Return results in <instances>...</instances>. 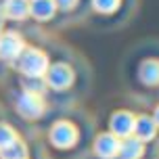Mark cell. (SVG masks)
I'll use <instances>...</instances> for the list:
<instances>
[{
  "label": "cell",
  "instance_id": "1",
  "mask_svg": "<svg viewBox=\"0 0 159 159\" xmlns=\"http://www.w3.org/2000/svg\"><path fill=\"white\" fill-rule=\"evenodd\" d=\"M17 65H19V71L27 78H42L48 71V57L40 48H27L19 55Z\"/></svg>",
  "mask_w": 159,
  "mask_h": 159
},
{
  "label": "cell",
  "instance_id": "2",
  "mask_svg": "<svg viewBox=\"0 0 159 159\" xmlns=\"http://www.w3.org/2000/svg\"><path fill=\"white\" fill-rule=\"evenodd\" d=\"M50 143L59 149H69L78 143V128L71 121H57L50 128Z\"/></svg>",
  "mask_w": 159,
  "mask_h": 159
},
{
  "label": "cell",
  "instance_id": "3",
  "mask_svg": "<svg viewBox=\"0 0 159 159\" xmlns=\"http://www.w3.org/2000/svg\"><path fill=\"white\" fill-rule=\"evenodd\" d=\"M75 80V73L69 65L65 63H57V65H48L46 71V86L55 88V90H65L69 88Z\"/></svg>",
  "mask_w": 159,
  "mask_h": 159
},
{
  "label": "cell",
  "instance_id": "4",
  "mask_svg": "<svg viewBox=\"0 0 159 159\" xmlns=\"http://www.w3.org/2000/svg\"><path fill=\"white\" fill-rule=\"evenodd\" d=\"M23 50H25V42L21 38V34L17 32L0 34V59L2 61H17Z\"/></svg>",
  "mask_w": 159,
  "mask_h": 159
},
{
  "label": "cell",
  "instance_id": "5",
  "mask_svg": "<svg viewBox=\"0 0 159 159\" xmlns=\"http://www.w3.org/2000/svg\"><path fill=\"white\" fill-rule=\"evenodd\" d=\"M44 101H42V96L38 94H32V92H23V94L17 98V111L19 115H23L27 119H36L40 117L42 113H44Z\"/></svg>",
  "mask_w": 159,
  "mask_h": 159
},
{
  "label": "cell",
  "instance_id": "6",
  "mask_svg": "<svg viewBox=\"0 0 159 159\" xmlns=\"http://www.w3.org/2000/svg\"><path fill=\"white\" fill-rule=\"evenodd\" d=\"M134 121H136V117L130 111H115L111 115V121H109L111 134L117 136L119 140H121V138H128V136H132V134H134Z\"/></svg>",
  "mask_w": 159,
  "mask_h": 159
},
{
  "label": "cell",
  "instance_id": "7",
  "mask_svg": "<svg viewBox=\"0 0 159 159\" xmlns=\"http://www.w3.org/2000/svg\"><path fill=\"white\" fill-rule=\"evenodd\" d=\"M94 153L101 159H113L117 157L119 153V138L113 136L111 132L109 134H98L94 140Z\"/></svg>",
  "mask_w": 159,
  "mask_h": 159
},
{
  "label": "cell",
  "instance_id": "8",
  "mask_svg": "<svg viewBox=\"0 0 159 159\" xmlns=\"http://www.w3.org/2000/svg\"><path fill=\"white\" fill-rule=\"evenodd\" d=\"M144 153V143L143 140H138L134 134L124 138V140H119V153L117 157L121 159H140Z\"/></svg>",
  "mask_w": 159,
  "mask_h": 159
},
{
  "label": "cell",
  "instance_id": "9",
  "mask_svg": "<svg viewBox=\"0 0 159 159\" xmlns=\"http://www.w3.org/2000/svg\"><path fill=\"white\" fill-rule=\"evenodd\" d=\"M157 130H159V128L155 126L153 117H149V115H140V117H136V121H134V136L138 138V140H143V143L153 140L155 134H157Z\"/></svg>",
  "mask_w": 159,
  "mask_h": 159
},
{
  "label": "cell",
  "instance_id": "10",
  "mask_svg": "<svg viewBox=\"0 0 159 159\" xmlns=\"http://www.w3.org/2000/svg\"><path fill=\"white\" fill-rule=\"evenodd\" d=\"M57 13L55 0H30V15L38 21H48Z\"/></svg>",
  "mask_w": 159,
  "mask_h": 159
},
{
  "label": "cell",
  "instance_id": "11",
  "mask_svg": "<svg viewBox=\"0 0 159 159\" xmlns=\"http://www.w3.org/2000/svg\"><path fill=\"white\" fill-rule=\"evenodd\" d=\"M138 78L147 86H157L159 84V59H147L143 61L138 69Z\"/></svg>",
  "mask_w": 159,
  "mask_h": 159
},
{
  "label": "cell",
  "instance_id": "12",
  "mask_svg": "<svg viewBox=\"0 0 159 159\" xmlns=\"http://www.w3.org/2000/svg\"><path fill=\"white\" fill-rule=\"evenodd\" d=\"M30 15V0H7L4 2V17L21 21Z\"/></svg>",
  "mask_w": 159,
  "mask_h": 159
},
{
  "label": "cell",
  "instance_id": "13",
  "mask_svg": "<svg viewBox=\"0 0 159 159\" xmlns=\"http://www.w3.org/2000/svg\"><path fill=\"white\" fill-rule=\"evenodd\" d=\"M19 140V136L8 124H0V153H4L7 149H11L13 144Z\"/></svg>",
  "mask_w": 159,
  "mask_h": 159
},
{
  "label": "cell",
  "instance_id": "14",
  "mask_svg": "<svg viewBox=\"0 0 159 159\" xmlns=\"http://www.w3.org/2000/svg\"><path fill=\"white\" fill-rule=\"evenodd\" d=\"M2 159H27V147L21 140H17L11 149L2 153Z\"/></svg>",
  "mask_w": 159,
  "mask_h": 159
},
{
  "label": "cell",
  "instance_id": "15",
  "mask_svg": "<svg viewBox=\"0 0 159 159\" xmlns=\"http://www.w3.org/2000/svg\"><path fill=\"white\" fill-rule=\"evenodd\" d=\"M92 4H94V8L98 13L107 15V13H113L119 7V0H92Z\"/></svg>",
  "mask_w": 159,
  "mask_h": 159
},
{
  "label": "cell",
  "instance_id": "16",
  "mask_svg": "<svg viewBox=\"0 0 159 159\" xmlns=\"http://www.w3.org/2000/svg\"><path fill=\"white\" fill-rule=\"evenodd\" d=\"M57 8H63V11H69V8H73L75 4H78V0H55Z\"/></svg>",
  "mask_w": 159,
  "mask_h": 159
},
{
  "label": "cell",
  "instance_id": "17",
  "mask_svg": "<svg viewBox=\"0 0 159 159\" xmlns=\"http://www.w3.org/2000/svg\"><path fill=\"white\" fill-rule=\"evenodd\" d=\"M153 121H155V126L159 128V107L155 109V115H153Z\"/></svg>",
  "mask_w": 159,
  "mask_h": 159
}]
</instances>
